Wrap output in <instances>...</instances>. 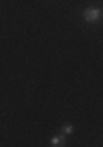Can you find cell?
<instances>
[{"label": "cell", "mask_w": 103, "mask_h": 147, "mask_svg": "<svg viewBox=\"0 0 103 147\" xmlns=\"http://www.w3.org/2000/svg\"><path fill=\"white\" fill-rule=\"evenodd\" d=\"M100 16H102V11L98 10V8H87V10L83 11V18L88 21V23H95V21L100 20Z\"/></svg>", "instance_id": "obj_1"}, {"label": "cell", "mask_w": 103, "mask_h": 147, "mask_svg": "<svg viewBox=\"0 0 103 147\" xmlns=\"http://www.w3.org/2000/svg\"><path fill=\"white\" fill-rule=\"evenodd\" d=\"M66 144V139H64V136H59V137H52L51 139V146H64Z\"/></svg>", "instance_id": "obj_2"}, {"label": "cell", "mask_w": 103, "mask_h": 147, "mask_svg": "<svg viewBox=\"0 0 103 147\" xmlns=\"http://www.w3.org/2000/svg\"><path fill=\"white\" fill-rule=\"evenodd\" d=\"M62 132H64V134H72V126H70V124L64 126L62 127Z\"/></svg>", "instance_id": "obj_3"}]
</instances>
